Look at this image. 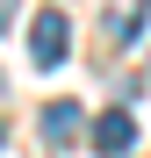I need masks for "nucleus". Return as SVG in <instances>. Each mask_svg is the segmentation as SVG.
<instances>
[{"mask_svg": "<svg viewBox=\"0 0 151 158\" xmlns=\"http://www.w3.org/2000/svg\"><path fill=\"white\" fill-rule=\"evenodd\" d=\"M65 50H72V22H65V7H43V15L29 22V58H36L43 72H58Z\"/></svg>", "mask_w": 151, "mask_h": 158, "instance_id": "nucleus-1", "label": "nucleus"}, {"mask_svg": "<svg viewBox=\"0 0 151 158\" xmlns=\"http://www.w3.org/2000/svg\"><path fill=\"white\" fill-rule=\"evenodd\" d=\"M130 144H137V115H130V108H108V115L94 122V151H101V158H122Z\"/></svg>", "mask_w": 151, "mask_h": 158, "instance_id": "nucleus-2", "label": "nucleus"}, {"mask_svg": "<svg viewBox=\"0 0 151 158\" xmlns=\"http://www.w3.org/2000/svg\"><path fill=\"white\" fill-rule=\"evenodd\" d=\"M43 137H50V151H65L72 137H79V108H72V101H50L43 108Z\"/></svg>", "mask_w": 151, "mask_h": 158, "instance_id": "nucleus-3", "label": "nucleus"}, {"mask_svg": "<svg viewBox=\"0 0 151 158\" xmlns=\"http://www.w3.org/2000/svg\"><path fill=\"white\" fill-rule=\"evenodd\" d=\"M144 15H151V0H130V7H115V15H108V43H130V36L144 29Z\"/></svg>", "mask_w": 151, "mask_h": 158, "instance_id": "nucleus-4", "label": "nucleus"}, {"mask_svg": "<svg viewBox=\"0 0 151 158\" xmlns=\"http://www.w3.org/2000/svg\"><path fill=\"white\" fill-rule=\"evenodd\" d=\"M7 22H15V0H0V29H7Z\"/></svg>", "mask_w": 151, "mask_h": 158, "instance_id": "nucleus-5", "label": "nucleus"}]
</instances>
